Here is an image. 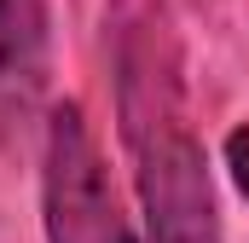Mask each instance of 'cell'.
<instances>
[{
	"label": "cell",
	"instance_id": "6da1fadb",
	"mask_svg": "<svg viewBox=\"0 0 249 243\" xmlns=\"http://www.w3.org/2000/svg\"><path fill=\"white\" fill-rule=\"evenodd\" d=\"M105 47H110L116 127L133 162V191L151 243H226L203 139L191 122L186 52L168 0H110Z\"/></svg>",
	"mask_w": 249,
	"mask_h": 243
},
{
	"label": "cell",
	"instance_id": "7a4b0ae2",
	"mask_svg": "<svg viewBox=\"0 0 249 243\" xmlns=\"http://www.w3.org/2000/svg\"><path fill=\"white\" fill-rule=\"evenodd\" d=\"M41 214H47V243H139L116 203V185L105 174L99 139L81 116V104H58L47 116Z\"/></svg>",
	"mask_w": 249,
	"mask_h": 243
},
{
	"label": "cell",
	"instance_id": "3957f363",
	"mask_svg": "<svg viewBox=\"0 0 249 243\" xmlns=\"http://www.w3.org/2000/svg\"><path fill=\"white\" fill-rule=\"evenodd\" d=\"M53 81V17L47 0H0V145L23 139Z\"/></svg>",
	"mask_w": 249,
	"mask_h": 243
},
{
	"label": "cell",
	"instance_id": "277c9868",
	"mask_svg": "<svg viewBox=\"0 0 249 243\" xmlns=\"http://www.w3.org/2000/svg\"><path fill=\"white\" fill-rule=\"evenodd\" d=\"M226 168H232V180H238V191L249 197V122L226 133Z\"/></svg>",
	"mask_w": 249,
	"mask_h": 243
}]
</instances>
